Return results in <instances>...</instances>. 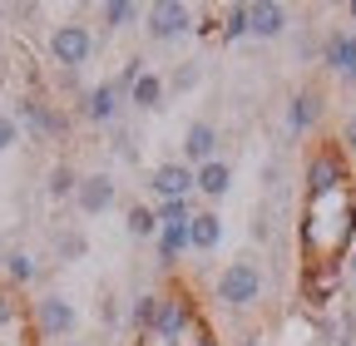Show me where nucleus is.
<instances>
[{"instance_id":"1","label":"nucleus","mask_w":356,"mask_h":346,"mask_svg":"<svg viewBox=\"0 0 356 346\" xmlns=\"http://www.w3.org/2000/svg\"><path fill=\"white\" fill-rule=\"evenodd\" d=\"M262 287H267V277L257 267V257H233V263L218 272V282H213V302L228 307V312H248V307L262 302Z\"/></svg>"},{"instance_id":"13","label":"nucleus","mask_w":356,"mask_h":346,"mask_svg":"<svg viewBox=\"0 0 356 346\" xmlns=\"http://www.w3.org/2000/svg\"><path fill=\"white\" fill-rule=\"evenodd\" d=\"M218 158V129L208 124V119H193L188 129H184V163L188 168H203V163H213Z\"/></svg>"},{"instance_id":"35","label":"nucleus","mask_w":356,"mask_h":346,"mask_svg":"<svg viewBox=\"0 0 356 346\" xmlns=\"http://www.w3.org/2000/svg\"><path fill=\"white\" fill-rule=\"evenodd\" d=\"M346 277H356V242H351V252H346Z\"/></svg>"},{"instance_id":"18","label":"nucleus","mask_w":356,"mask_h":346,"mask_svg":"<svg viewBox=\"0 0 356 346\" xmlns=\"http://www.w3.org/2000/svg\"><path fill=\"white\" fill-rule=\"evenodd\" d=\"M163 94H168V79H163L159 69H144L139 84L129 90V104H134V109H144V114H154V109H163Z\"/></svg>"},{"instance_id":"24","label":"nucleus","mask_w":356,"mask_h":346,"mask_svg":"<svg viewBox=\"0 0 356 346\" xmlns=\"http://www.w3.org/2000/svg\"><path fill=\"white\" fill-rule=\"evenodd\" d=\"M243 35H252V20H248V6L238 0V6L222 10V20H218V40H228V45H233V40H243Z\"/></svg>"},{"instance_id":"36","label":"nucleus","mask_w":356,"mask_h":346,"mask_svg":"<svg viewBox=\"0 0 356 346\" xmlns=\"http://www.w3.org/2000/svg\"><path fill=\"white\" fill-rule=\"evenodd\" d=\"M238 346H267V336H257V331H252V336H243Z\"/></svg>"},{"instance_id":"28","label":"nucleus","mask_w":356,"mask_h":346,"mask_svg":"<svg viewBox=\"0 0 356 346\" xmlns=\"http://www.w3.org/2000/svg\"><path fill=\"white\" fill-rule=\"evenodd\" d=\"M55 252L65 257V263H74V257L89 252V242H84V233H60V238H55Z\"/></svg>"},{"instance_id":"38","label":"nucleus","mask_w":356,"mask_h":346,"mask_svg":"<svg viewBox=\"0 0 356 346\" xmlns=\"http://www.w3.org/2000/svg\"><path fill=\"white\" fill-rule=\"evenodd\" d=\"M65 346H79V341H65Z\"/></svg>"},{"instance_id":"30","label":"nucleus","mask_w":356,"mask_h":346,"mask_svg":"<svg viewBox=\"0 0 356 346\" xmlns=\"http://www.w3.org/2000/svg\"><path fill=\"white\" fill-rule=\"evenodd\" d=\"M114 154H119L124 163H134V158H139V144H134V134H129V129H114Z\"/></svg>"},{"instance_id":"6","label":"nucleus","mask_w":356,"mask_h":346,"mask_svg":"<svg viewBox=\"0 0 356 346\" xmlns=\"http://www.w3.org/2000/svg\"><path fill=\"white\" fill-rule=\"evenodd\" d=\"M144 30H149V40H163L168 45V40L193 30V10L184 6V0H154L149 15H144Z\"/></svg>"},{"instance_id":"34","label":"nucleus","mask_w":356,"mask_h":346,"mask_svg":"<svg viewBox=\"0 0 356 346\" xmlns=\"http://www.w3.org/2000/svg\"><path fill=\"white\" fill-rule=\"evenodd\" d=\"M188 346H218V341H213V331H198V336H193Z\"/></svg>"},{"instance_id":"17","label":"nucleus","mask_w":356,"mask_h":346,"mask_svg":"<svg viewBox=\"0 0 356 346\" xmlns=\"http://www.w3.org/2000/svg\"><path fill=\"white\" fill-rule=\"evenodd\" d=\"M218 242H222V218L213 208L193 213V218H188V252H213Z\"/></svg>"},{"instance_id":"8","label":"nucleus","mask_w":356,"mask_h":346,"mask_svg":"<svg viewBox=\"0 0 356 346\" xmlns=\"http://www.w3.org/2000/svg\"><path fill=\"white\" fill-rule=\"evenodd\" d=\"M341 277H346L341 263H312L302 272V302L307 307H332L337 292H341Z\"/></svg>"},{"instance_id":"32","label":"nucleus","mask_w":356,"mask_h":346,"mask_svg":"<svg viewBox=\"0 0 356 346\" xmlns=\"http://www.w3.org/2000/svg\"><path fill=\"white\" fill-rule=\"evenodd\" d=\"M341 154H346V158H356V114L341 124Z\"/></svg>"},{"instance_id":"7","label":"nucleus","mask_w":356,"mask_h":346,"mask_svg":"<svg viewBox=\"0 0 356 346\" xmlns=\"http://www.w3.org/2000/svg\"><path fill=\"white\" fill-rule=\"evenodd\" d=\"M15 124H20V129H30L35 139H65V129H70V119H65L55 104L30 99V94L15 104Z\"/></svg>"},{"instance_id":"9","label":"nucleus","mask_w":356,"mask_h":346,"mask_svg":"<svg viewBox=\"0 0 356 346\" xmlns=\"http://www.w3.org/2000/svg\"><path fill=\"white\" fill-rule=\"evenodd\" d=\"M119 203V183L109 179V173H84L79 188H74V208L84 213V218H99V213H109Z\"/></svg>"},{"instance_id":"29","label":"nucleus","mask_w":356,"mask_h":346,"mask_svg":"<svg viewBox=\"0 0 356 346\" xmlns=\"http://www.w3.org/2000/svg\"><path fill=\"white\" fill-rule=\"evenodd\" d=\"M20 144V124H15V114H6V109H0V154H6V149H15Z\"/></svg>"},{"instance_id":"27","label":"nucleus","mask_w":356,"mask_h":346,"mask_svg":"<svg viewBox=\"0 0 356 346\" xmlns=\"http://www.w3.org/2000/svg\"><path fill=\"white\" fill-rule=\"evenodd\" d=\"M154 213H159V228H163V223H188L198 208H193V198H173V203H159Z\"/></svg>"},{"instance_id":"11","label":"nucleus","mask_w":356,"mask_h":346,"mask_svg":"<svg viewBox=\"0 0 356 346\" xmlns=\"http://www.w3.org/2000/svg\"><path fill=\"white\" fill-rule=\"evenodd\" d=\"M322 65L341 79V84H356V30H332L322 40Z\"/></svg>"},{"instance_id":"15","label":"nucleus","mask_w":356,"mask_h":346,"mask_svg":"<svg viewBox=\"0 0 356 346\" xmlns=\"http://www.w3.org/2000/svg\"><path fill=\"white\" fill-rule=\"evenodd\" d=\"M228 188H233V163L228 158H213V163L193 168V193H203L208 203H222Z\"/></svg>"},{"instance_id":"12","label":"nucleus","mask_w":356,"mask_h":346,"mask_svg":"<svg viewBox=\"0 0 356 346\" xmlns=\"http://www.w3.org/2000/svg\"><path fill=\"white\" fill-rule=\"evenodd\" d=\"M322 114H327L322 90H297V94H292V104H287V134H292V139L312 134V129L322 124Z\"/></svg>"},{"instance_id":"14","label":"nucleus","mask_w":356,"mask_h":346,"mask_svg":"<svg viewBox=\"0 0 356 346\" xmlns=\"http://www.w3.org/2000/svg\"><path fill=\"white\" fill-rule=\"evenodd\" d=\"M119 109H124V94L114 90V79L95 84V90L84 94V104H79L84 124H114V119H119Z\"/></svg>"},{"instance_id":"20","label":"nucleus","mask_w":356,"mask_h":346,"mask_svg":"<svg viewBox=\"0 0 356 346\" xmlns=\"http://www.w3.org/2000/svg\"><path fill=\"white\" fill-rule=\"evenodd\" d=\"M124 228H129V238H159V213L149 203H129Z\"/></svg>"},{"instance_id":"23","label":"nucleus","mask_w":356,"mask_h":346,"mask_svg":"<svg viewBox=\"0 0 356 346\" xmlns=\"http://www.w3.org/2000/svg\"><path fill=\"white\" fill-rule=\"evenodd\" d=\"M74 188H79V173H74L70 163H55L50 173H44V193H50L55 203H65V198H74Z\"/></svg>"},{"instance_id":"25","label":"nucleus","mask_w":356,"mask_h":346,"mask_svg":"<svg viewBox=\"0 0 356 346\" xmlns=\"http://www.w3.org/2000/svg\"><path fill=\"white\" fill-rule=\"evenodd\" d=\"M99 20H104V30H129L134 20H139V6H134V0H104Z\"/></svg>"},{"instance_id":"2","label":"nucleus","mask_w":356,"mask_h":346,"mask_svg":"<svg viewBox=\"0 0 356 346\" xmlns=\"http://www.w3.org/2000/svg\"><path fill=\"white\" fill-rule=\"evenodd\" d=\"M302 188H307V203H317V198H332V193H346V188H351V168H346L341 144H322L317 154L307 158Z\"/></svg>"},{"instance_id":"31","label":"nucleus","mask_w":356,"mask_h":346,"mask_svg":"<svg viewBox=\"0 0 356 346\" xmlns=\"http://www.w3.org/2000/svg\"><path fill=\"white\" fill-rule=\"evenodd\" d=\"M15 317H20V302H15V297H10L6 287H0V331H6V327H10Z\"/></svg>"},{"instance_id":"16","label":"nucleus","mask_w":356,"mask_h":346,"mask_svg":"<svg viewBox=\"0 0 356 346\" xmlns=\"http://www.w3.org/2000/svg\"><path fill=\"white\" fill-rule=\"evenodd\" d=\"M248 20H252L257 40H282L287 35V6H277V0H248Z\"/></svg>"},{"instance_id":"19","label":"nucleus","mask_w":356,"mask_h":346,"mask_svg":"<svg viewBox=\"0 0 356 346\" xmlns=\"http://www.w3.org/2000/svg\"><path fill=\"white\" fill-rule=\"evenodd\" d=\"M154 247H159V267H173L178 257L188 252V223H163L159 238H154Z\"/></svg>"},{"instance_id":"3","label":"nucleus","mask_w":356,"mask_h":346,"mask_svg":"<svg viewBox=\"0 0 356 346\" xmlns=\"http://www.w3.org/2000/svg\"><path fill=\"white\" fill-rule=\"evenodd\" d=\"M44 50H50V60H55L65 74H74V69L89 65V55H95V30H89L84 20H65V25L50 30Z\"/></svg>"},{"instance_id":"26","label":"nucleus","mask_w":356,"mask_h":346,"mask_svg":"<svg viewBox=\"0 0 356 346\" xmlns=\"http://www.w3.org/2000/svg\"><path fill=\"white\" fill-rule=\"evenodd\" d=\"M198 79H203V65H193V60H184L173 74H168V90H178V94H188V90H198Z\"/></svg>"},{"instance_id":"10","label":"nucleus","mask_w":356,"mask_h":346,"mask_svg":"<svg viewBox=\"0 0 356 346\" xmlns=\"http://www.w3.org/2000/svg\"><path fill=\"white\" fill-rule=\"evenodd\" d=\"M149 193L159 203H173V198H193V168L184 158H168L149 173Z\"/></svg>"},{"instance_id":"22","label":"nucleus","mask_w":356,"mask_h":346,"mask_svg":"<svg viewBox=\"0 0 356 346\" xmlns=\"http://www.w3.org/2000/svg\"><path fill=\"white\" fill-rule=\"evenodd\" d=\"M154 317H159V292H139V297H134V307H129V327L139 331V336H149L154 331Z\"/></svg>"},{"instance_id":"4","label":"nucleus","mask_w":356,"mask_h":346,"mask_svg":"<svg viewBox=\"0 0 356 346\" xmlns=\"http://www.w3.org/2000/svg\"><path fill=\"white\" fill-rule=\"evenodd\" d=\"M198 322V312H193V297L188 292H163L159 297V317H154V341H163V346H184V336H188V327Z\"/></svg>"},{"instance_id":"33","label":"nucleus","mask_w":356,"mask_h":346,"mask_svg":"<svg viewBox=\"0 0 356 346\" xmlns=\"http://www.w3.org/2000/svg\"><path fill=\"white\" fill-rule=\"evenodd\" d=\"M99 322H104V327H119V302H114V297L99 302Z\"/></svg>"},{"instance_id":"21","label":"nucleus","mask_w":356,"mask_h":346,"mask_svg":"<svg viewBox=\"0 0 356 346\" xmlns=\"http://www.w3.org/2000/svg\"><path fill=\"white\" fill-rule=\"evenodd\" d=\"M6 277H10L15 287H30V282L40 277V263H35L25 247H10V252H6Z\"/></svg>"},{"instance_id":"37","label":"nucleus","mask_w":356,"mask_h":346,"mask_svg":"<svg viewBox=\"0 0 356 346\" xmlns=\"http://www.w3.org/2000/svg\"><path fill=\"white\" fill-rule=\"evenodd\" d=\"M346 20H351V25H356V0H351V6H346Z\"/></svg>"},{"instance_id":"5","label":"nucleus","mask_w":356,"mask_h":346,"mask_svg":"<svg viewBox=\"0 0 356 346\" xmlns=\"http://www.w3.org/2000/svg\"><path fill=\"white\" fill-rule=\"evenodd\" d=\"M30 322H35V331H40L44 341H60V346H65V336L79 327V312H74V302H70V297H60V292H44V297L35 302Z\"/></svg>"}]
</instances>
